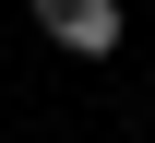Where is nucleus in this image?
Masks as SVG:
<instances>
[{
    "label": "nucleus",
    "mask_w": 155,
    "mask_h": 143,
    "mask_svg": "<svg viewBox=\"0 0 155 143\" xmlns=\"http://www.w3.org/2000/svg\"><path fill=\"white\" fill-rule=\"evenodd\" d=\"M36 36L48 48H72V60H119V0H36Z\"/></svg>",
    "instance_id": "1"
}]
</instances>
